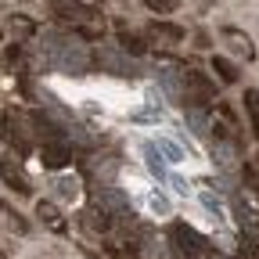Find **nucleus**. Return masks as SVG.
<instances>
[{
    "instance_id": "nucleus-1",
    "label": "nucleus",
    "mask_w": 259,
    "mask_h": 259,
    "mask_svg": "<svg viewBox=\"0 0 259 259\" xmlns=\"http://www.w3.org/2000/svg\"><path fill=\"white\" fill-rule=\"evenodd\" d=\"M169 238H173V248H177L180 259H212L216 255L212 245L194 231V227H187V223H173L169 227Z\"/></svg>"
},
{
    "instance_id": "nucleus-2",
    "label": "nucleus",
    "mask_w": 259,
    "mask_h": 259,
    "mask_svg": "<svg viewBox=\"0 0 259 259\" xmlns=\"http://www.w3.org/2000/svg\"><path fill=\"white\" fill-rule=\"evenodd\" d=\"M0 137L8 148H15L18 155H29V130H25V115L22 112H4L0 115Z\"/></svg>"
},
{
    "instance_id": "nucleus-3",
    "label": "nucleus",
    "mask_w": 259,
    "mask_h": 259,
    "mask_svg": "<svg viewBox=\"0 0 259 259\" xmlns=\"http://www.w3.org/2000/svg\"><path fill=\"white\" fill-rule=\"evenodd\" d=\"M51 15H54L58 22H69V25L76 29V25L94 22V18H97V8L83 4V0H51Z\"/></svg>"
},
{
    "instance_id": "nucleus-4",
    "label": "nucleus",
    "mask_w": 259,
    "mask_h": 259,
    "mask_svg": "<svg viewBox=\"0 0 259 259\" xmlns=\"http://www.w3.org/2000/svg\"><path fill=\"white\" fill-rule=\"evenodd\" d=\"M69 162H72V151L61 141H44V148H40V166L44 169H65Z\"/></svg>"
},
{
    "instance_id": "nucleus-5",
    "label": "nucleus",
    "mask_w": 259,
    "mask_h": 259,
    "mask_svg": "<svg viewBox=\"0 0 259 259\" xmlns=\"http://www.w3.org/2000/svg\"><path fill=\"white\" fill-rule=\"evenodd\" d=\"M0 180H4L11 191H18V194H32V184H29L25 169L18 162H11V158H0Z\"/></svg>"
},
{
    "instance_id": "nucleus-6",
    "label": "nucleus",
    "mask_w": 259,
    "mask_h": 259,
    "mask_svg": "<svg viewBox=\"0 0 259 259\" xmlns=\"http://www.w3.org/2000/svg\"><path fill=\"white\" fill-rule=\"evenodd\" d=\"M36 216H40V223L51 234H69V220L61 216V209L54 202H36Z\"/></svg>"
},
{
    "instance_id": "nucleus-7",
    "label": "nucleus",
    "mask_w": 259,
    "mask_h": 259,
    "mask_svg": "<svg viewBox=\"0 0 259 259\" xmlns=\"http://www.w3.org/2000/svg\"><path fill=\"white\" fill-rule=\"evenodd\" d=\"M220 36H223L227 44H231V51H234V54H241L245 61H252V58H255V47H252V40L245 36L241 29H234V25H227V29L220 32Z\"/></svg>"
},
{
    "instance_id": "nucleus-8",
    "label": "nucleus",
    "mask_w": 259,
    "mask_h": 259,
    "mask_svg": "<svg viewBox=\"0 0 259 259\" xmlns=\"http://www.w3.org/2000/svg\"><path fill=\"white\" fill-rule=\"evenodd\" d=\"M148 36L162 40V44H180L187 32H184V25H173V22H151L148 25Z\"/></svg>"
},
{
    "instance_id": "nucleus-9",
    "label": "nucleus",
    "mask_w": 259,
    "mask_h": 259,
    "mask_svg": "<svg viewBox=\"0 0 259 259\" xmlns=\"http://www.w3.org/2000/svg\"><path fill=\"white\" fill-rule=\"evenodd\" d=\"M241 180H245V194L252 198V205H259V155L245 158V169H241Z\"/></svg>"
},
{
    "instance_id": "nucleus-10",
    "label": "nucleus",
    "mask_w": 259,
    "mask_h": 259,
    "mask_svg": "<svg viewBox=\"0 0 259 259\" xmlns=\"http://www.w3.org/2000/svg\"><path fill=\"white\" fill-rule=\"evenodd\" d=\"M0 227H8L11 234H29V220L18 209H11L8 202H0Z\"/></svg>"
},
{
    "instance_id": "nucleus-11",
    "label": "nucleus",
    "mask_w": 259,
    "mask_h": 259,
    "mask_svg": "<svg viewBox=\"0 0 259 259\" xmlns=\"http://www.w3.org/2000/svg\"><path fill=\"white\" fill-rule=\"evenodd\" d=\"M212 72H216V79H220V83H227V87L241 79V72H238V65H234V61H227L223 54H216V58H212Z\"/></svg>"
},
{
    "instance_id": "nucleus-12",
    "label": "nucleus",
    "mask_w": 259,
    "mask_h": 259,
    "mask_svg": "<svg viewBox=\"0 0 259 259\" xmlns=\"http://www.w3.org/2000/svg\"><path fill=\"white\" fill-rule=\"evenodd\" d=\"M83 223H87V231H94V234H108L112 231V220H108L105 209H87L83 212Z\"/></svg>"
},
{
    "instance_id": "nucleus-13",
    "label": "nucleus",
    "mask_w": 259,
    "mask_h": 259,
    "mask_svg": "<svg viewBox=\"0 0 259 259\" xmlns=\"http://www.w3.org/2000/svg\"><path fill=\"white\" fill-rule=\"evenodd\" d=\"M115 32H119V47H122V51H130V54H144V51H148V47H144V40L137 36V32H130L122 22L115 25Z\"/></svg>"
},
{
    "instance_id": "nucleus-14",
    "label": "nucleus",
    "mask_w": 259,
    "mask_h": 259,
    "mask_svg": "<svg viewBox=\"0 0 259 259\" xmlns=\"http://www.w3.org/2000/svg\"><path fill=\"white\" fill-rule=\"evenodd\" d=\"M245 112H248V126H252V137L259 141V90H245Z\"/></svg>"
},
{
    "instance_id": "nucleus-15",
    "label": "nucleus",
    "mask_w": 259,
    "mask_h": 259,
    "mask_svg": "<svg viewBox=\"0 0 259 259\" xmlns=\"http://www.w3.org/2000/svg\"><path fill=\"white\" fill-rule=\"evenodd\" d=\"M11 32H15V36H32V32H36V22L15 15V18H11Z\"/></svg>"
},
{
    "instance_id": "nucleus-16",
    "label": "nucleus",
    "mask_w": 259,
    "mask_h": 259,
    "mask_svg": "<svg viewBox=\"0 0 259 259\" xmlns=\"http://www.w3.org/2000/svg\"><path fill=\"white\" fill-rule=\"evenodd\" d=\"M144 8H151V11H158V15H169V11L177 8V0H144Z\"/></svg>"
},
{
    "instance_id": "nucleus-17",
    "label": "nucleus",
    "mask_w": 259,
    "mask_h": 259,
    "mask_svg": "<svg viewBox=\"0 0 259 259\" xmlns=\"http://www.w3.org/2000/svg\"><path fill=\"white\" fill-rule=\"evenodd\" d=\"M248 252H252V259H259V231L255 227H248Z\"/></svg>"
},
{
    "instance_id": "nucleus-18",
    "label": "nucleus",
    "mask_w": 259,
    "mask_h": 259,
    "mask_svg": "<svg viewBox=\"0 0 259 259\" xmlns=\"http://www.w3.org/2000/svg\"><path fill=\"white\" fill-rule=\"evenodd\" d=\"M18 54H22V51H18V44H15V47H11V51L4 54V61H0V69H8V65H15V61H18Z\"/></svg>"
}]
</instances>
